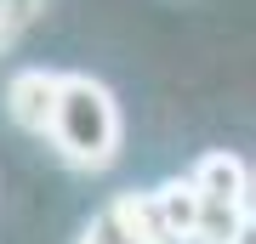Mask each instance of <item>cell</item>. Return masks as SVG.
<instances>
[{"instance_id":"1","label":"cell","mask_w":256,"mask_h":244,"mask_svg":"<svg viewBox=\"0 0 256 244\" xmlns=\"http://www.w3.org/2000/svg\"><path fill=\"white\" fill-rule=\"evenodd\" d=\"M46 136L74 171H108L120 159V142H126V119H120L114 91L92 74H63Z\"/></svg>"},{"instance_id":"2","label":"cell","mask_w":256,"mask_h":244,"mask_svg":"<svg viewBox=\"0 0 256 244\" xmlns=\"http://www.w3.org/2000/svg\"><path fill=\"white\" fill-rule=\"evenodd\" d=\"M194 188H200V244H228L234 227L245 222V188H250V165L239 154H205L194 165Z\"/></svg>"},{"instance_id":"3","label":"cell","mask_w":256,"mask_h":244,"mask_svg":"<svg viewBox=\"0 0 256 244\" xmlns=\"http://www.w3.org/2000/svg\"><path fill=\"white\" fill-rule=\"evenodd\" d=\"M57 85H63L57 68H18L6 80V119L18 131H28V136H46L52 108H57Z\"/></svg>"},{"instance_id":"4","label":"cell","mask_w":256,"mask_h":244,"mask_svg":"<svg viewBox=\"0 0 256 244\" xmlns=\"http://www.w3.org/2000/svg\"><path fill=\"white\" fill-rule=\"evenodd\" d=\"M154 210H160V227L171 233L176 244H188V239H200V188H194V176H171V182H160L154 188Z\"/></svg>"},{"instance_id":"5","label":"cell","mask_w":256,"mask_h":244,"mask_svg":"<svg viewBox=\"0 0 256 244\" xmlns=\"http://www.w3.org/2000/svg\"><path fill=\"white\" fill-rule=\"evenodd\" d=\"M80 244H142V239H131L126 227L114 222V210H102V216H97V222L80 233ZM160 244H171V239H160Z\"/></svg>"},{"instance_id":"6","label":"cell","mask_w":256,"mask_h":244,"mask_svg":"<svg viewBox=\"0 0 256 244\" xmlns=\"http://www.w3.org/2000/svg\"><path fill=\"white\" fill-rule=\"evenodd\" d=\"M40 11H46V0H0V17H12L18 28H28Z\"/></svg>"},{"instance_id":"7","label":"cell","mask_w":256,"mask_h":244,"mask_svg":"<svg viewBox=\"0 0 256 244\" xmlns=\"http://www.w3.org/2000/svg\"><path fill=\"white\" fill-rule=\"evenodd\" d=\"M228 244H256V210H245V222L234 227V239Z\"/></svg>"},{"instance_id":"8","label":"cell","mask_w":256,"mask_h":244,"mask_svg":"<svg viewBox=\"0 0 256 244\" xmlns=\"http://www.w3.org/2000/svg\"><path fill=\"white\" fill-rule=\"evenodd\" d=\"M18 34H23L18 23H12V17H0V51H12V45H18Z\"/></svg>"},{"instance_id":"9","label":"cell","mask_w":256,"mask_h":244,"mask_svg":"<svg viewBox=\"0 0 256 244\" xmlns=\"http://www.w3.org/2000/svg\"><path fill=\"white\" fill-rule=\"evenodd\" d=\"M245 210H256V165H250V188H245Z\"/></svg>"}]
</instances>
